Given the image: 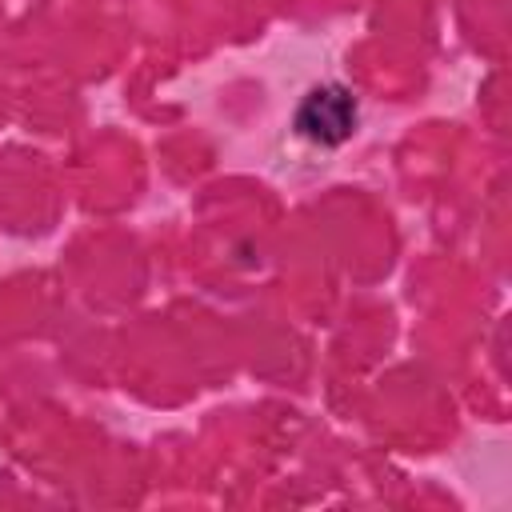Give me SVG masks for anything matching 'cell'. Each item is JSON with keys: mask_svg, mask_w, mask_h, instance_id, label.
Wrapping results in <instances>:
<instances>
[{"mask_svg": "<svg viewBox=\"0 0 512 512\" xmlns=\"http://www.w3.org/2000/svg\"><path fill=\"white\" fill-rule=\"evenodd\" d=\"M352 128H356V100L344 84H320L296 108V132L316 144H344Z\"/></svg>", "mask_w": 512, "mask_h": 512, "instance_id": "obj_1", "label": "cell"}]
</instances>
